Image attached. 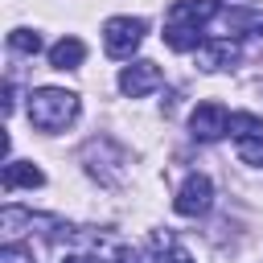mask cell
Wrapping results in <instances>:
<instances>
[{
  "instance_id": "3",
  "label": "cell",
  "mask_w": 263,
  "mask_h": 263,
  "mask_svg": "<svg viewBox=\"0 0 263 263\" xmlns=\"http://www.w3.org/2000/svg\"><path fill=\"white\" fill-rule=\"evenodd\" d=\"M189 132H193V140H205V144L222 140V136H230V111L222 103H197L189 115Z\"/></svg>"
},
{
  "instance_id": "12",
  "label": "cell",
  "mask_w": 263,
  "mask_h": 263,
  "mask_svg": "<svg viewBox=\"0 0 263 263\" xmlns=\"http://www.w3.org/2000/svg\"><path fill=\"white\" fill-rule=\"evenodd\" d=\"M8 45H12L16 53H29V58L41 53V37H37L33 29H12V33H8Z\"/></svg>"
},
{
  "instance_id": "15",
  "label": "cell",
  "mask_w": 263,
  "mask_h": 263,
  "mask_svg": "<svg viewBox=\"0 0 263 263\" xmlns=\"http://www.w3.org/2000/svg\"><path fill=\"white\" fill-rule=\"evenodd\" d=\"M0 263H33V259H29V251H21L16 242H8V247L0 251Z\"/></svg>"
},
{
  "instance_id": "1",
  "label": "cell",
  "mask_w": 263,
  "mask_h": 263,
  "mask_svg": "<svg viewBox=\"0 0 263 263\" xmlns=\"http://www.w3.org/2000/svg\"><path fill=\"white\" fill-rule=\"evenodd\" d=\"M78 119V95L62 86H37L29 95V123L37 132H62Z\"/></svg>"
},
{
  "instance_id": "5",
  "label": "cell",
  "mask_w": 263,
  "mask_h": 263,
  "mask_svg": "<svg viewBox=\"0 0 263 263\" xmlns=\"http://www.w3.org/2000/svg\"><path fill=\"white\" fill-rule=\"evenodd\" d=\"M160 82H164V70H160L156 62H132V66H123V74H119V90H123L127 99H144V95H152Z\"/></svg>"
},
{
  "instance_id": "7",
  "label": "cell",
  "mask_w": 263,
  "mask_h": 263,
  "mask_svg": "<svg viewBox=\"0 0 263 263\" xmlns=\"http://www.w3.org/2000/svg\"><path fill=\"white\" fill-rule=\"evenodd\" d=\"M234 62H238V45H234L230 37L205 41V45L197 49V66H201V70H226V66H234Z\"/></svg>"
},
{
  "instance_id": "13",
  "label": "cell",
  "mask_w": 263,
  "mask_h": 263,
  "mask_svg": "<svg viewBox=\"0 0 263 263\" xmlns=\"http://www.w3.org/2000/svg\"><path fill=\"white\" fill-rule=\"evenodd\" d=\"M238 160H247V164H263V136L238 140Z\"/></svg>"
},
{
  "instance_id": "8",
  "label": "cell",
  "mask_w": 263,
  "mask_h": 263,
  "mask_svg": "<svg viewBox=\"0 0 263 263\" xmlns=\"http://www.w3.org/2000/svg\"><path fill=\"white\" fill-rule=\"evenodd\" d=\"M0 181H4L8 193H12V189H37V185H45V173H41L33 160H8Z\"/></svg>"
},
{
  "instance_id": "16",
  "label": "cell",
  "mask_w": 263,
  "mask_h": 263,
  "mask_svg": "<svg viewBox=\"0 0 263 263\" xmlns=\"http://www.w3.org/2000/svg\"><path fill=\"white\" fill-rule=\"evenodd\" d=\"M62 263H90V259H86V255H66Z\"/></svg>"
},
{
  "instance_id": "11",
  "label": "cell",
  "mask_w": 263,
  "mask_h": 263,
  "mask_svg": "<svg viewBox=\"0 0 263 263\" xmlns=\"http://www.w3.org/2000/svg\"><path fill=\"white\" fill-rule=\"evenodd\" d=\"M230 136H238V140L263 136V119H259V115H247V111H234V115H230Z\"/></svg>"
},
{
  "instance_id": "2",
  "label": "cell",
  "mask_w": 263,
  "mask_h": 263,
  "mask_svg": "<svg viewBox=\"0 0 263 263\" xmlns=\"http://www.w3.org/2000/svg\"><path fill=\"white\" fill-rule=\"evenodd\" d=\"M144 21L140 16H111L107 25H103V49L111 53V58H132L136 49H140V41H144Z\"/></svg>"
},
{
  "instance_id": "6",
  "label": "cell",
  "mask_w": 263,
  "mask_h": 263,
  "mask_svg": "<svg viewBox=\"0 0 263 263\" xmlns=\"http://www.w3.org/2000/svg\"><path fill=\"white\" fill-rule=\"evenodd\" d=\"M218 0H177L164 16V25H185V29H205L218 16Z\"/></svg>"
},
{
  "instance_id": "10",
  "label": "cell",
  "mask_w": 263,
  "mask_h": 263,
  "mask_svg": "<svg viewBox=\"0 0 263 263\" xmlns=\"http://www.w3.org/2000/svg\"><path fill=\"white\" fill-rule=\"evenodd\" d=\"M152 263H193V255L173 234H152Z\"/></svg>"
},
{
  "instance_id": "14",
  "label": "cell",
  "mask_w": 263,
  "mask_h": 263,
  "mask_svg": "<svg viewBox=\"0 0 263 263\" xmlns=\"http://www.w3.org/2000/svg\"><path fill=\"white\" fill-rule=\"evenodd\" d=\"M99 263H140V255H136L132 247H107Z\"/></svg>"
},
{
  "instance_id": "9",
  "label": "cell",
  "mask_w": 263,
  "mask_h": 263,
  "mask_svg": "<svg viewBox=\"0 0 263 263\" xmlns=\"http://www.w3.org/2000/svg\"><path fill=\"white\" fill-rule=\"evenodd\" d=\"M82 58H86V45H82L78 37H62V41L49 49V66H53V70H78Z\"/></svg>"
},
{
  "instance_id": "4",
  "label": "cell",
  "mask_w": 263,
  "mask_h": 263,
  "mask_svg": "<svg viewBox=\"0 0 263 263\" xmlns=\"http://www.w3.org/2000/svg\"><path fill=\"white\" fill-rule=\"evenodd\" d=\"M210 205H214V185H210V177H201V173H193V177L177 189V201H173V210H177L181 218H201Z\"/></svg>"
}]
</instances>
